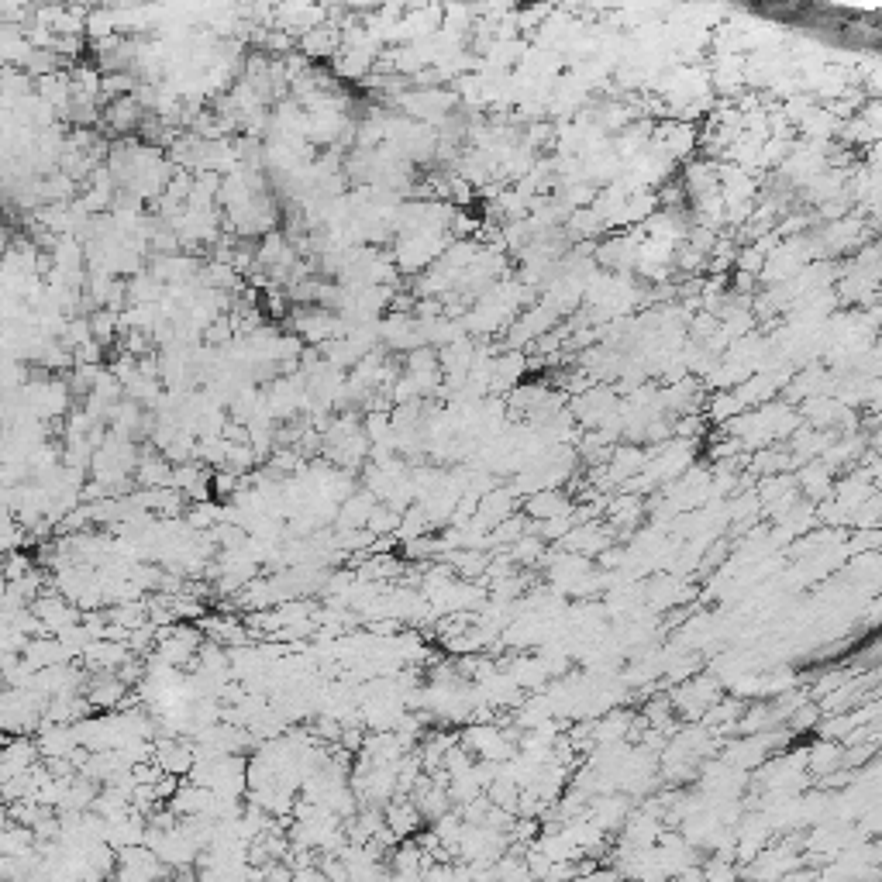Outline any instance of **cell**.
Instances as JSON below:
<instances>
[{
  "instance_id": "1",
  "label": "cell",
  "mask_w": 882,
  "mask_h": 882,
  "mask_svg": "<svg viewBox=\"0 0 882 882\" xmlns=\"http://www.w3.org/2000/svg\"><path fill=\"white\" fill-rule=\"evenodd\" d=\"M383 817H386V827H390L397 838H407V834H414L417 824L424 820V814L417 810V803L414 800H404V796H397V800L386 807Z\"/></svg>"
}]
</instances>
